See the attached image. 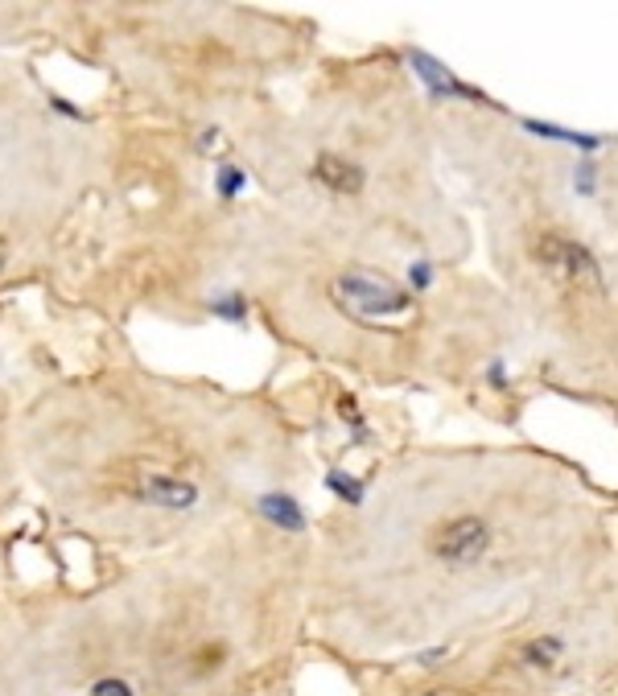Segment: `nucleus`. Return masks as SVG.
Masks as SVG:
<instances>
[{"mask_svg": "<svg viewBox=\"0 0 618 696\" xmlns=\"http://www.w3.org/2000/svg\"><path fill=\"white\" fill-rule=\"evenodd\" d=\"M532 260L548 272V281H557L569 293H602V264L594 260L586 243L548 231L532 239Z\"/></svg>", "mask_w": 618, "mask_h": 696, "instance_id": "obj_1", "label": "nucleus"}, {"mask_svg": "<svg viewBox=\"0 0 618 696\" xmlns=\"http://www.w3.org/2000/svg\"><path fill=\"white\" fill-rule=\"evenodd\" d=\"M334 297L342 301V309H351L363 322L412 309V297L400 285H392L388 276H375V272H342L334 281Z\"/></svg>", "mask_w": 618, "mask_h": 696, "instance_id": "obj_2", "label": "nucleus"}, {"mask_svg": "<svg viewBox=\"0 0 618 696\" xmlns=\"http://www.w3.org/2000/svg\"><path fill=\"white\" fill-rule=\"evenodd\" d=\"M487 548H491V528H487V519H478V515L445 519V524L437 528V536H433V556L445 565H454V569L474 565Z\"/></svg>", "mask_w": 618, "mask_h": 696, "instance_id": "obj_3", "label": "nucleus"}, {"mask_svg": "<svg viewBox=\"0 0 618 696\" xmlns=\"http://www.w3.org/2000/svg\"><path fill=\"white\" fill-rule=\"evenodd\" d=\"M132 495L145 503H157V507H169V511H186L198 503V486L186 478H169V474H141Z\"/></svg>", "mask_w": 618, "mask_h": 696, "instance_id": "obj_4", "label": "nucleus"}, {"mask_svg": "<svg viewBox=\"0 0 618 696\" xmlns=\"http://www.w3.org/2000/svg\"><path fill=\"white\" fill-rule=\"evenodd\" d=\"M314 178L334 194H359L363 190V169L342 161V157H330V153L314 161Z\"/></svg>", "mask_w": 618, "mask_h": 696, "instance_id": "obj_5", "label": "nucleus"}, {"mask_svg": "<svg viewBox=\"0 0 618 696\" xmlns=\"http://www.w3.org/2000/svg\"><path fill=\"white\" fill-rule=\"evenodd\" d=\"M408 62H412V66H417V71H421V79H425V83L433 87V95H441V91H445V95H470V87H462V83H458V79H454L450 71H445L441 62H433L429 54L412 50V54H408Z\"/></svg>", "mask_w": 618, "mask_h": 696, "instance_id": "obj_6", "label": "nucleus"}, {"mask_svg": "<svg viewBox=\"0 0 618 696\" xmlns=\"http://www.w3.org/2000/svg\"><path fill=\"white\" fill-rule=\"evenodd\" d=\"M260 511H264L277 528H285V532H305V515H301V507H297L289 495H264V499H260Z\"/></svg>", "mask_w": 618, "mask_h": 696, "instance_id": "obj_7", "label": "nucleus"}, {"mask_svg": "<svg viewBox=\"0 0 618 696\" xmlns=\"http://www.w3.org/2000/svg\"><path fill=\"white\" fill-rule=\"evenodd\" d=\"M528 132L536 136H557L565 145H581V149H598V136H586V132H569V128H557V124H540V120H524Z\"/></svg>", "mask_w": 618, "mask_h": 696, "instance_id": "obj_8", "label": "nucleus"}, {"mask_svg": "<svg viewBox=\"0 0 618 696\" xmlns=\"http://www.w3.org/2000/svg\"><path fill=\"white\" fill-rule=\"evenodd\" d=\"M561 651H565V643H561L557 635H548V639L528 643V647H524V659H528V664H536V668H548V664H557Z\"/></svg>", "mask_w": 618, "mask_h": 696, "instance_id": "obj_9", "label": "nucleus"}, {"mask_svg": "<svg viewBox=\"0 0 618 696\" xmlns=\"http://www.w3.org/2000/svg\"><path fill=\"white\" fill-rule=\"evenodd\" d=\"M215 182H219V194H223V198H235L239 190H244V182H248V173H244V169H235V165H223Z\"/></svg>", "mask_w": 618, "mask_h": 696, "instance_id": "obj_10", "label": "nucleus"}, {"mask_svg": "<svg viewBox=\"0 0 618 696\" xmlns=\"http://www.w3.org/2000/svg\"><path fill=\"white\" fill-rule=\"evenodd\" d=\"M211 309L219 313V318H227V322H244V318H248V305H244V297H219Z\"/></svg>", "mask_w": 618, "mask_h": 696, "instance_id": "obj_11", "label": "nucleus"}, {"mask_svg": "<svg viewBox=\"0 0 618 696\" xmlns=\"http://www.w3.org/2000/svg\"><path fill=\"white\" fill-rule=\"evenodd\" d=\"M330 491H338V495H347L351 503H359V499H363V482L342 478V474H330Z\"/></svg>", "mask_w": 618, "mask_h": 696, "instance_id": "obj_12", "label": "nucleus"}, {"mask_svg": "<svg viewBox=\"0 0 618 696\" xmlns=\"http://www.w3.org/2000/svg\"><path fill=\"white\" fill-rule=\"evenodd\" d=\"M91 696H132V688H128L124 680H99V684L91 688Z\"/></svg>", "mask_w": 618, "mask_h": 696, "instance_id": "obj_13", "label": "nucleus"}, {"mask_svg": "<svg viewBox=\"0 0 618 696\" xmlns=\"http://www.w3.org/2000/svg\"><path fill=\"white\" fill-rule=\"evenodd\" d=\"M408 272H412V281H417L421 289H425V285H433V272H429V264H417V268H408Z\"/></svg>", "mask_w": 618, "mask_h": 696, "instance_id": "obj_14", "label": "nucleus"}]
</instances>
